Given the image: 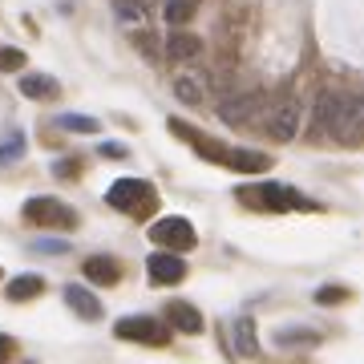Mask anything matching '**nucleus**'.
<instances>
[{"mask_svg": "<svg viewBox=\"0 0 364 364\" xmlns=\"http://www.w3.org/2000/svg\"><path fill=\"white\" fill-rule=\"evenodd\" d=\"M105 203L117 210H126V215H146V210L154 207V186L142 178H117L105 191Z\"/></svg>", "mask_w": 364, "mask_h": 364, "instance_id": "obj_1", "label": "nucleus"}, {"mask_svg": "<svg viewBox=\"0 0 364 364\" xmlns=\"http://www.w3.org/2000/svg\"><path fill=\"white\" fill-rule=\"evenodd\" d=\"M235 195H239V203L259 207V210H291V207H308L312 210L316 207V203L299 198L296 191H287V186H275V182H267V186H243V191H235Z\"/></svg>", "mask_w": 364, "mask_h": 364, "instance_id": "obj_2", "label": "nucleus"}, {"mask_svg": "<svg viewBox=\"0 0 364 364\" xmlns=\"http://www.w3.org/2000/svg\"><path fill=\"white\" fill-rule=\"evenodd\" d=\"M267 138L272 142H291L299 138V126H304V109H299V97H279L275 105H267Z\"/></svg>", "mask_w": 364, "mask_h": 364, "instance_id": "obj_3", "label": "nucleus"}, {"mask_svg": "<svg viewBox=\"0 0 364 364\" xmlns=\"http://www.w3.org/2000/svg\"><path fill=\"white\" fill-rule=\"evenodd\" d=\"M25 219L33 227H57V231H73L77 227V210L65 207V203H57V198L41 195V198H28L25 203Z\"/></svg>", "mask_w": 364, "mask_h": 364, "instance_id": "obj_4", "label": "nucleus"}, {"mask_svg": "<svg viewBox=\"0 0 364 364\" xmlns=\"http://www.w3.org/2000/svg\"><path fill=\"white\" fill-rule=\"evenodd\" d=\"M150 239H154L162 251H191L198 243L195 227H191V219H182V215H166V219H158L154 227H150Z\"/></svg>", "mask_w": 364, "mask_h": 364, "instance_id": "obj_5", "label": "nucleus"}, {"mask_svg": "<svg viewBox=\"0 0 364 364\" xmlns=\"http://www.w3.org/2000/svg\"><path fill=\"white\" fill-rule=\"evenodd\" d=\"M114 332L122 340H138V344H150V348L170 344V324H162L154 316H122L114 324Z\"/></svg>", "mask_w": 364, "mask_h": 364, "instance_id": "obj_6", "label": "nucleus"}, {"mask_svg": "<svg viewBox=\"0 0 364 364\" xmlns=\"http://www.w3.org/2000/svg\"><path fill=\"white\" fill-rule=\"evenodd\" d=\"M340 102H344V93L320 90V97H316V109H312V138H316V142H328V138L336 134Z\"/></svg>", "mask_w": 364, "mask_h": 364, "instance_id": "obj_7", "label": "nucleus"}, {"mask_svg": "<svg viewBox=\"0 0 364 364\" xmlns=\"http://www.w3.org/2000/svg\"><path fill=\"white\" fill-rule=\"evenodd\" d=\"M360 126H364V102L356 93H344V102H340V117H336V134L344 146H356L360 142Z\"/></svg>", "mask_w": 364, "mask_h": 364, "instance_id": "obj_8", "label": "nucleus"}, {"mask_svg": "<svg viewBox=\"0 0 364 364\" xmlns=\"http://www.w3.org/2000/svg\"><path fill=\"white\" fill-rule=\"evenodd\" d=\"M263 97L259 90H251V93H239V97H227V102L219 105V122L223 126H243V122H251V117L263 109Z\"/></svg>", "mask_w": 364, "mask_h": 364, "instance_id": "obj_9", "label": "nucleus"}, {"mask_svg": "<svg viewBox=\"0 0 364 364\" xmlns=\"http://www.w3.org/2000/svg\"><path fill=\"white\" fill-rule=\"evenodd\" d=\"M146 275H150V284H178L182 275H186V263L174 251H154L146 259Z\"/></svg>", "mask_w": 364, "mask_h": 364, "instance_id": "obj_10", "label": "nucleus"}, {"mask_svg": "<svg viewBox=\"0 0 364 364\" xmlns=\"http://www.w3.org/2000/svg\"><path fill=\"white\" fill-rule=\"evenodd\" d=\"M166 324L174 328V332H186V336H198L203 332V312H198L195 304H186V299H174V304H166Z\"/></svg>", "mask_w": 364, "mask_h": 364, "instance_id": "obj_11", "label": "nucleus"}, {"mask_svg": "<svg viewBox=\"0 0 364 364\" xmlns=\"http://www.w3.org/2000/svg\"><path fill=\"white\" fill-rule=\"evenodd\" d=\"M223 166H227V170H239V174H263V170L272 166V158L263 154V150L227 146V154H223Z\"/></svg>", "mask_w": 364, "mask_h": 364, "instance_id": "obj_12", "label": "nucleus"}, {"mask_svg": "<svg viewBox=\"0 0 364 364\" xmlns=\"http://www.w3.org/2000/svg\"><path fill=\"white\" fill-rule=\"evenodd\" d=\"M166 57L174 61V65L198 61V57H203V37H195V33H170L166 37Z\"/></svg>", "mask_w": 364, "mask_h": 364, "instance_id": "obj_13", "label": "nucleus"}, {"mask_svg": "<svg viewBox=\"0 0 364 364\" xmlns=\"http://www.w3.org/2000/svg\"><path fill=\"white\" fill-rule=\"evenodd\" d=\"M21 93L33 97V102H57L61 97V81L49 77V73H25L21 77Z\"/></svg>", "mask_w": 364, "mask_h": 364, "instance_id": "obj_14", "label": "nucleus"}, {"mask_svg": "<svg viewBox=\"0 0 364 364\" xmlns=\"http://www.w3.org/2000/svg\"><path fill=\"white\" fill-rule=\"evenodd\" d=\"M65 304H69V308H73V312L81 316V320H102V299L93 296L90 287L69 284V287H65Z\"/></svg>", "mask_w": 364, "mask_h": 364, "instance_id": "obj_15", "label": "nucleus"}, {"mask_svg": "<svg viewBox=\"0 0 364 364\" xmlns=\"http://www.w3.org/2000/svg\"><path fill=\"white\" fill-rule=\"evenodd\" d=\"M231 344L239 356H259V332H255V320L251 316H239L231 324Z\"/></svg>", "mask_w": 364, "mask_h": 364, "instance_id": "obj_16", "label": "nucleus"}, {"mask_svg": "<svg viewBox=\"0 0 364 364\" xmlns=\"http://www.w3.org/2000/svg\"><path fill=\"white\" fill-rule=\"evenodd\" d=\"M85 275H90L93 284H117V279H122V267H117L114 259H109V255H93V259H85Z\"/></svg>", "mask_w": 364, "mask_h": 364, "instance_id": "obj_17", "label": "nucleus"}, {"mask_svg": "<svg viewBox=\"0 0 364 364\" xmlns=\"http://www.w3.org/2000/svg\"><path fill=\"white\" fill-rule=\"evenodd\" d=\"M41 291H45V279L41 275H16V279H9V291L4 296L13 299V304H25V299L41 296Z\"/></svg>", "mask_w": 364, "mask_h": 364, "instance_id": "obj_18", "label": "nucleus"}, {"mask_svg": "<svg viewBox=\"0 0 364 364\" xmlns=\"http://www.w3.org/2000/svg\"><path fill=\"white\" fill-rule=\"evenodd\" d=\"M174 93H178V102L186 105H203V97H207V81L203 77H174Z\"/></svg>", "mask_w": 364, "mask_h": 364, "instance_id": "obj_19", "label": "nucleus"}, {"mask_svg": "<svg viewBox=\"0 0 364 364\" xmlns=\"http://www.w3.org/2000/svg\"><path fill=\"white\" fill-rule=\"evenodd\" d=\"M146 9H150V0H114V16L122 25H142L146 21Z\"/></svg>", "mask_w": 364, "mask_h": 364, "instance_id": "obj_20", "label": "nucleus"}, {"mask_svg": "<svg viewBox=\"0 0 364 364\" xmlns=\"http://www.w3.org/2000/svg\"><path fill=\"white\" fill-rule=\"evenodd\" d=\"M53 126H57V130H69V134H97L102 130L97 117H85V114H61Z\"/></svg>", "mask_w": 364, "mask_h": 364, "instance_id": "obj_21", "label": "nucleus"}, {"mask_svg": "<svg viewBox=\"0 0 364 364\" xmlns=\"http://www.w3.org/2000/svg\"><path fill=\"white\" fill-rule=\"evenodd\" d=\"M162 13H166L170 25H186V21L198 13V0H166V4H162Z\"/></svg>", "mask_w": 364, "mask_h": 364, "instance_id": "obj_22", "label": "nucleus"}, {"mask_svg": "<svg viewBox=\"0 0 364 364\" xmlns=\"http://www.w3.org/2000/svg\"><path fill=\"white\" fill-rule=\"evenodd\" d=\"M21 154H25V134L13 130V134H9V142L0 146V166H9V162H21Z\"/></svg>", "mask_w": 364, "mask_h": 364, "instance_id": "obj_23", "label": "nucleus"}, {"mask_svg": "<svg viewBox=\"0 0 364 364\" xmlns=\"http://www.w3.org/2000/svg\"><path fill=\"white\" fill-rule=\"evenodd\" d=\"M275 340H279V344H316L320 336H316V332H308V328H287V332H279Z\"/></svg>", "mask_w": 364, "mask_h": 364, "instance_id": "obj_24", "label": "nucleus"}, {"mask_svg": "<svg viewBox=\"0 0 364 364\" xmlns=\"http://www.w3.org/2000/svg\"><path fill=\"white\" fill-rule=\"evenodd\" d=\"M28 57L25 49H0V73H13V69H21Z\"/></svg>", "mask_w": 364, "mask_h": 364, "instance_id": "obj_25", "label": "nucleus"}, {"mask_svg": "<svg viewBox=\"0 0 364 364\" xmlns=\"http://www.w3.org/2000/svg\"><path fill=\"white\" fill-rule=\"evenodd\" d=\"M340 299H348L344 287H320V291H316V304H340Z\"/></svg>", "mask_w": 364, "mask_h": 364, "instance_id": "obj_26", "label": "nucleus"}, {"mask_svg": "<svg viewBox=\"0 0 364 364\" xmlns=\"http://www.w3.org/2000/svg\"><path fill=\"white\" fill-rule=\"evenodd\" d=\"M33 251H49V255H65L69 243H61V239H37L33 243Z\"/></svg>", "mask_w": 364, "mask_h": 364, "instance_id": "obj_27", "label": "nucleus"}, {"mask_svg": "<svg viewBox=\"0 0 364 364\" xmlns=\"http://www.w3.org/2000/svg\"><path fill=\"white\" fill-rule=\"evenodd\" d=\"M105 154H109V158H126V146H122V142H105L102 146V158Z\"/></svg>", "mask_w": 364, "mask_h": 364, "instance_id": "obj_28", "label": "nucleus"}, {"mask_svg": "<svg viewBox=\"0 0 364 364\" xmlns=\"http://www.w3.org/2000/svg\"><path fill=\"white\" fill-rule=\"evenodd\" d=\"M57 178H69V174H77V166H69V158H61V162H57Z\"/></svg>", "mask_w": 364, "mask_h": 364, "instance_id": "obj_29", "label": "nucleus"}, {"mask_svg": "<svg viewBox=\"0 0 364 364\" xmlns=\"http://www.w3.org/2000/svg\"><path fill=\"white\" fill-rule=\"evenodd\" d=\"M9 352H13V340H9V336H0V364L9 360Z\"/></svg>", "mask_w": 364, "mask_h": 364, "instance_id": "obj_30", "label": "nucleus"}]
</instances>
